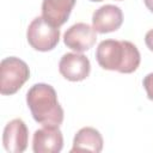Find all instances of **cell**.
<instances>
[{
	"label": "cell",
	"instance_id": "5b68a950",
	"mask_svg": "<svg viewBox=\"0 0 153 153\" xmlns=\"http://www.w3.org/2000/svg\"><path fill=\"white\" fill-rule=\"evenodd\" d=\"M97 41V33L93 26L86 23H76L68 27L63 35V43L67 48L84 53L91 49Z\"/></svg>",
	"mask_w": 153,
	"mask_h": 153
},
{
	"label": "cell",
	"instance_id": "8992f818",
	"mask_svg": "<svg viewBox=\"0 0 153 153\" xmlns=\"http://www.w3.org/2000/svg\"><path fill=\"white\" fill-rule=\"evenodd\" d=\"M59 72L69 81H81L90 75L91 63L84 54L67 53L59 62Z\"/></svg>",
	"mask_w": 153,
	"mask_h": 153
},
{
	"label": "cell",
	"instance_id": "30bf717a",
	"mask_svg": "<svg viewBox=\"0 0 153 153\" xmlns=\"http://www.w3.org/2000/svg\"><path fill=\"white\" fill-rule=\"evenodd\" d=\"M75 1L76 0H43L42 17L51 25L60 27L68 20Z\"/></svg>",
	"mask_w": 153,
	"mask_h": 153
},
{
	"label": "cell",
	"instance_id": "52a82bcc",
	"mask_svg": "<svg viewBox=\"0 0 153 153\" xmlns=\"http://www.w3.org/2000/svg\"><path fill=\"white\" fill-rule=\"evenodd\" d=\"M29 142V130L25 122L20 118L10 121L2 134L4 148L10 153H22L26 149Z\"/></svg>",
	"mask_w": 153,
	"mask_h": 153
},
{
	"label": "cell",
	"instance_id": "ba28073f",
	"mask_svg": "<svg viewBox=\"0 0 153 153\" xmlns=\"http://www.w3.org/2000/svg\"><path fill=\"white\" fill-rule=\"evenodd\" d=\"M63 147V136L59 127L43 126L33 133L32 151L35 153H59Z\"/></svg>",
	"mask_w": 153,
	"mask_h": 153
},
{
	"label": "cell",
	"instance_id": "3957f363",
	"mask_svg": "<svg viewBox=\"0 0 153 153\" xmlns=\"http://www.w3.org/2000/svg\"><path fill=\"white\" fill-rule=\"evenodd\" d=\"M30 69L25 61L16 56L5 57L0 63V92L11 96L18 92L29 80Z\"/></svg>",
	"mask_w": 153,
	"mask_h": 153
},
{
	"label": "cell",
	"instance_id": "4fadbf2b",
	"mask_svg": "<svg viewBox=\"0 0 153 153\" xmlns=\"http://www.w3.org/2000/svg\"><path fill=\"white\" fill-rule=\"evenodd\" d=\"M145 43L147 45V48L153 51V29H151L149 31L146 32V36H145Z\"/></svg>",
	"mask_w": 153,
	"mask_h": 153
},
{
	"label": "cell",
	"instance_id": "7a4b0ae2",
	"mask_svg": "<svg viewBox=\"0 0 153 153\" xmlns=\"http://www.w3.org/2000/svg\"><path fill=\"white\" fill-rule=\"evenodd\" d=\"M26 103L37 123L60 127L63 122V109L51 85L44 82L32 85L26 93Z\"/></svg>",
	"mask_w": 153,
	"mask_h": 153
},
{
	"label": "cell",
	"instance_id": "5bb4252c",
	"mask_svg": "<svg viewBox=\"0 0 153 153\" xmlns=\"http://www.w3.org/2000/svg\"><path fill=\"white\" fill-rule=\"evenodd\" d=\"M143 2H145V6L153 13V0H143Z\"/></svg>",
	"mask_w": 153,
	"mask_h": 153
},
{
	"label": "cell",
	"instance_id": "9c48e42d",
	"mask_svg": "<svg viewBox=\"0 0 153 153\" xmlns=\"http://www.w3.org/2000/svg\"><path fill=\"white\" fill-rule=\"evenodd\" d=\"M123 13L118 6L108 4L97 8L92 14V26L98 33H109L121 27Z\"/></svg>",
	"mask_w": 153,
	"mask_h": 153
},
{
	"label": "cell",
	"instance_id": "8fae6325",
	"mask_svg": "<svg viewBox=\"0 0 153 153\" xmlns=\"http://www.w3.org/2000/svg\"><path fill=\"white\" fill-rule=\"evenodd\" d=\"M103 136L92 127L81 128L73 139V147L71 153L74 152H94L99 153L103 149Z\"/></svg>",
	"mask_w": 153,
	"mask_h": 153
},
{
	"label": "cell",
	"instance_id": "277c9868",
	"mask_svg": "<svg viewBox=\"0 0 153 153\" xmlns=\"http://www.w3.org/2000/svg\"><path fill=\"white\" fill-rule=\"evenodd\" d=\"M26 38L35 50L49 51L60 41V29L51 25L43 17H36L27 26Z\"/></svg>",
	"mask_w": 153,
	"mask_h": 153
},
{
	"label": "cell",
	"instance_id": "7c38bea8",
	"mask_svg": "<svg viewBox=\"0 0 153 153\" xmlns=\"http://www.w3.org/2000/svg\"><path fill=\"white\" fill-rule=\"evenodd\" d=\"M142 85H143V87L146 90L147 98L149 100H153V73H149L143 78Z\"/></svg>",
	"mask_w": 153,
	"mask_h": 153
},
{
	"label": "cell",
	"instance_id": "9a60e30c",
	"mask_svg": "<svg viewBox=\"0 0 153 153\" xmlns=\"http://www.w3.org/2000/svg\"><path fill=\"white\" fill-rule=\"evenodd\" d=\"M90 1H93V2H99V1H103V0H90Z\"/></svg>",
	"mask_w": 153,
	"mask_h": 153
},
{
	"label": "cell",
	"instance_id": "6da1fadb",
	"mask_svg": "<svg viewBox=\"0 0 153 153\" xmlns=\"http://www.w3.org/2000/svg\"><path fill=\"white\" fill-rule=\"evenodd\" d=\"M98 65L106 71L129 74L140 66L141 56L136 45L129 41L104 39L96 50Z\"/></svg>",
	"mask_w": 153,
	"mask_h": 153
}]
</instances>
